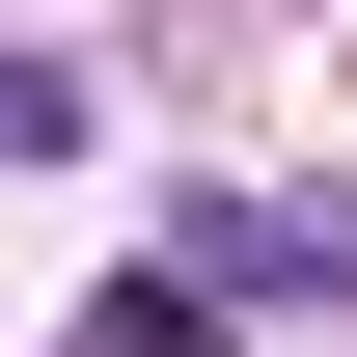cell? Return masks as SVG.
<instances>
[{
    "label": "cell",
    "mask_w": 357,
    "mask_h": 357,
    "mask_svg": "<svg viewBox=\"0 0 357 357\" xmlns=\"http://www.w3.org/2000/svg\"><path fill=\"white\" fill-rule=\"evenodd\" d=\"M83 357H220V303H192V275H110V303H83Z\"/></svg>",
    "instance_id": "1"
},
{
    "label": "cell",
    "mask_w": 357,
    "mask_h": 357,
    "mask_svg": "<svg viewBox=\"0 0 357 357\" xmlns=\"http://www.w3.org/2000/svg\"><path fill=\"white\" fill-rule=\"evenodd\" d=\"M55 137H83V83H55V55L0 28V165H55Z\"/></svg>",
    "instance_id": "2"
}]
</instances>
